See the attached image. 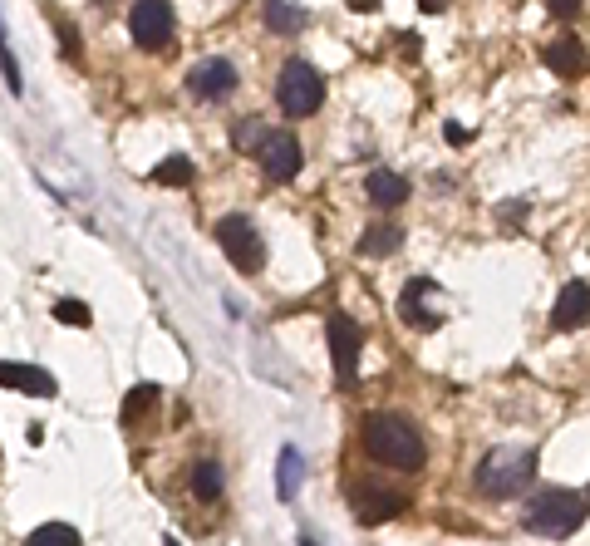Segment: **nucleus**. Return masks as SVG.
<instances>
[{
  "instance_id": "nucleus-8",
  "label": "nucleus",
  "mask_w": 590,
  "mask_h": 546,
  "mask_svg": "<svg viewBox=\"0 0 590 546\" xmlns=\"http://www.w3.org/2000/svg\"><path fill=\"white\" fill-rule=\"evenodd\" d=\"M256 158H261V173L271 182H291L295 173L305 168V148H300V138L286 133V128H281V133H266Z\"/></svg>"
},
{
  "instance_id": "nucleus-18",
  "label": "nucleus",
  "mask_w": 590,
  "mask_h": 546,
  "mask_svg": "<svg viewBox=\"0 0 590 546\" xmlns=\"http://www.w3.org/2000/svg\"><path fill=\"white\" fill-rule=\"evenodd\" d=\"M300 453H295L291 443L281 448V463H276V492H281V502H295V492H300Z\"/></svg>"
},
{
  "instance_id": "nucleus-10",
  "label": "nucleus",
  "mask_w": 590,
  "mask_h": 546,
  "mask_svg": "<svg viewBox=\"0 0 590 546\" xmlns=\"http://www.w3.org/2000/svg\"><path fill=\"white\" fill-rule=\"evenodd\" d=\"M350 502H354V512H359V522H389V517H399V512L409 507V497H404V492H389V487H364V483L350 487Z\"/></svg>"
},
{
  "instance_id": "nucleus-13",
  "label": "nucleus",
  "mask_w": 590,
  "mask_h": 546,
  "mask_svg": "<svg viewBox=\"0 0 590 546\" xmlns=\"http://www.w3.org/2000/svg\"><path fill=\"white\" fill-rule=\"evenodd\" d=\"M586 315H590V286L581 281V276H576V281L561 291L551 325H556V330H581V325H586Z\"/></svg>"
},
{
  "instance_id": "nucleus-5",
  "label": "nucleus",
  "mask_w": 590,
  "mask_h": 546,
  "mask_svg": "<svg viewBox=\"0 0 590 546\" xmlns=\"http://www.w3.org/2000/svg\"><path fill=\"white\" fill-rule=\"evenodd\" d=\"M359 350H364V330L345 310H335L330 315V364H335L340 389H354V379H359Z\"/></svg>"
},
{
  "instance_id": "nucleus-1",
  "label": "nucleus",
  "mask_w": 590,
  "mask_h": 546,
  "mask_svg": "<svg viewBox=\"0 0 590 546\" xmlns=\"http://www.w3.org/2000/svg\"><path fill=\"white\" fill-rule=\"evenodd\" d=\"M359 428H364V453L374 463H384L394 473H418L423 468L428 448H423V433L409 419H399V414H364Z\"/></svg>"
},
{
  "instance_id": "nucleus-14",
  "label": "nucleus",
  "mask_w": 590,
  "mask_h": 546,
  "mask_svg": "<svg viewBox=\"0 0 590 546\" xmlns=\"http://www.w3.org/2000/svg\"><path fill=\"white\" fill-rule=\"evenodd\" d=\"M546 69H551V74H561V79H576V74L586 69V50H581V40H576V35H566V40L546 45Z\"/></svg>"
},
{
  "instance_id": "nucleus-22",
  "label": "nucleus",
  "mask_w": 590,
  "mask_h": 546,
  "mask_svg": "<svg viewBox=\"0 0 590 546\" xmlns=\"http://www.w3.org/2000/svg\"><path fill=\"white\" fill-rule=\"evenodd\" d=\"M153 182H192V163L187 158H163L153 168Z\"/></svg>"
},
{
  "instance_id": "nucleus-29",
  "label": "nucleus",
  "mask_w": 590,
  "mask_h": 546,
  "mask_svg": "<svg viewBox=\"0 0 590 546\" xmlns=\"http://www.w3.org/2000/svg\"><path fill=\"white\" fill-rule=\"evenodd\" d=\"M0 45H5V25H0Z\"/></svg>"
},
{
  "instance_id": "nucleus-11",
  "label": "nucleus",
  "mask_w": 590,
  "mask_h": 546,
  "mask_svg": "<svg viewBox=\"0 0 590 546\" xmlns=\"http://www.w3.org/2000/svg\"><path fill=\"white\" fill-rule=\"evenodd\" d=\"M187 89H192L197 99H227L236 89V64L232 60H202L187 74Z\"/></svg>"
},
{
  "instance_id": "nucleus-28",
  "label": "nucleus",
  "mask_w": 590,
  "mask_h": 546,
  "mask_svg": "<svg viewBox=\"0 0 590 546\" xmlns=\"http://www.w3.org/2000/svg\"><path fill=\"white\" fill-rule=\"evenodd\" d=\"M163 546H182V542H177V537H168V542H163Z\"/></svg>"
},
{
  "instance_id": "nucleus-4",
  "label": "nucleus",
  "mask_w": 590,
  "mask_h": 546,
  "mask_svg": "<svg viewBox=\"0 0 590 546\" xmlns=\"http://www.w3.org/2000/svg\"><path fill=\"white\" fill-rule=\"evenodd\" d=\"M276 99H281V109H286L291 119H305V114H315V109L325 104V79H320L305 60H291L286 69H281Z\"/></svg>"
},
{
  "instance_id": "nucleus-9",
  "label": "nucleus",
  "mask_w": 590,
  "mask_h": 546,
  "mask_svg": "<svg viewBox=\"0 0 590 546\" xmlns=\"http://www.w3.org/2000/svg\"><path fill=\"white\" fill-rule=\"evenodd\" d=\"M128 30H133L138 50H163L173 35V5L168 0H138L128 15Z\"/></svg>"
},
{
  "instance_id": "nucleus-27",
  "label": "nucleus",
  "mask_w": 590,
  "mask_h": 546,
  "mask_svg": "<svg viewBox=\"0 0 590 546\" xmlns=\"http://www.w3.org/2000/svg\"><path fill=\"white\" fill-rule=\"evenodd\" d=\"M350 10H359V15H369V10H379V0H350Z\"/></svg>"
},
{
  "instance_id": "nucleus-26",
  "label": "nucleus",
  "mask_w": 590,
  "mask_h": 546,
  "mask_svg": "<svg viewBox=\"0 0 590 546\" xmlns=\"http://www.w3.org/2000/svg\"><path fill=\"white\" fill-rule=\"evenodd\" d=\"M418 10H428V15H443V10H448V0H418Z\"/></svg>"
},
{
  "instance_id": "nucleus-15",
  "label": "nucleus",
  "mask_w": 590,
  "mask_h": 546,
  "mask_svg": "<svg viewBox=\"0 0 590 546\" xmlns=\"http://www.w3.org/2000/svg\"><path fill=\"white\" fill-rule=\"evenodd\" d=\"M364 192H369V202H374V207H399L413 187L399 178V173H389V168H374V173H369V182H364Z\"/></svg>"
},
{
  "instance_id": "nucleus-25",
  "label": "nucleus",
  "mask_w": 590,
  "mask_h": 546,
  "mask_svg": "<svg viewBox=\"0 0 590 546\" xmlns=\"http://www.w3.org/2000/svg\"><path fill=\"white\" fill-rule=\"evenodd\" d=\"M443 133H448V143H468V128H458V123H448Z\"/></svg>"
},
{
  "instance_id": "nucleus-21",
  "label": "nucleus",
  "mask_w": 590,
  "mask_h": 546,
  "mask_svg": "<svg viewBox=\"0 0 590 546\" xmlns=\"http://www.w3.org/2000/svg\"><path fill=\"white\" fill-rule=\"evenodd\" d=\"M55 320L74 325V330H89V320H94V315H89V305H84V301H69V296H64V301H55Z\"/></svg>"
},
{
  "instance_id": "nucleus-6",
  "label": "nucleus",
  "mask_w": 590,
  "mask_h": 546,
  "mask_svg": "<svg viewBox=\"0 0 590 546\" xmlns=\"http://www.w3.org/2000/svg\"><path fill=\"white\" fill-rule=\"evenodd\" d=\"M217 242H222V251L232 256L236 271H246V276H256L261 271V261H266V246H261V237H256V227L246 222V217H222L217 222Z\"/></svg>"
},
{
  "instance_id": "nucleus-7",
  "label": "nucleus",
  "mask_w": 590,
  "mask_h": 546,
  "mask_svg": "<svg viewBox=\"0 0 590 546\" xmlns=\"http://www.w3.org/2000/svg\"><path fill=\"white\" fill-rule=\"evenodd\" d=\"M443 310H448V296L428 276L409 281L404 296H399V315H404V325H413V330H438L443 325Z\"/></svg>"
},
{
  "instance_id": "nucleus-16",
  "label": "nucleus",
  "mask_w": 590,
  "mask_h": 546,
  "mask_svg": "<svg viewBox=\"0 0 590 546\" xmlns=\"http://www.w3.org/2000/svg\"><path fill=\"white\" fill-rule=\"evenodd\" d=\"M222 463L217 458H202V463H192V497L197 502H217L222 497Z\"/></svg>"
},
{
  "instance_id": "nucleus-19",
  "label": "nucleus",
  "mask_w": 590,
  "mask_h": 546,
  "mask_svg": "<svg viewBox=\"0 0 590 546\" xmlns=\"http://www.w3.org/2000/svg\"><path fill=\"white\" fill-rule=\"evenodd\" d=\"M266 25H271L276 35H295V30L305 25V10L291 5V0H266Z\"/></svg>"
},
{
  "instance_id": "nucleus-20",
  "label": "nucleus",
  "mask_w": 590,
  "mask_h": 546,
  "mask_svg": "<svg viewBox=\"0 0 590 546\" xmlns=\"http://www.w3.org/2000/svg\"><path fill=\"white\" fill-rule=\"evenodd\" d=\"M25 546H79V532L69 527V522H45V527H35Z\"/></svg>"
},
{
  "instance_id": "nucleus-3",
  "label": "nucleus",
  "mask_w": 590,
  "mask_h": 546,
  "mask_svg": "<svg viewBox=\"0 0 590 546\" xmlns=\"http://www.w3.org/2000/svg\"><path fill=\"white\" fill-rule=\"evenodd\" d=\"M586 522V497L571 487H546L527 502V527L541 537H571Z\"/></svg>"
},
{
  "instance_id": "nucleus-24",
  "label": "nucleus",
  "mask_w": 590,
  "mask_h": 546,
  "mask_svg": "<svg viewBox=\"0 0 590 546\" xmlns=\"http://www.w3.org/2000/svg\"><path fill=\"white\" fill-rule=\"evenodd\" d=\"M546 5H551V15H556V20H576L586 0H546Z\"/></svg>"
},
{
  "instance_id": "nucleus-17",
  "label": "nucleus",
  "mask_w": 590,
  "mask_h": 546,
  "mask_svg": "<svg viewBox=\"0 0 590 546\" xmlns=\"http://www.w3.org/2000/svg\"><path fill=\"white\" fill-rule=\"evenodd\" d=\"M399 246H404V232L389 227V222H379V227H369V232L359 237V256H394Z\"/></svg>"
},
{
  "instance_id": "nucleus-23",
  "label": "nucleus",
  "mask_w": 590,
  "mask_h": 546,
  "mask_svg": "<svg viewBox=\"0 0 590 546\" xmlns=\"http://www.w3.org/2000/svg\"><path fill=\"white\" fill-rule=\"evenodd\" d=\"M143 404H153V384H138V389H133V394H128V404H123V414H128V419H133V414H138V409H143Z\"/></svg>"
},
{
  "instance_id": "nucleus-12",
  "label": "nucleus",
  "mask_w": 590,
  "mask_h": 546,
  "mask_svg": "<svg viewBox=\"0 0 590 546\" xmlns=\"http://www.w3.org/2000/svg\"><path fill=\"white\" fill-rule=\"evenodd\" d=\"M0 389H15V394H30V399H50L55 394V379L35 364H15L0 360Z\"/></svg>"
},
{
  "instance_id": "nucleus-2",
  "label": "nucleus",
  "mask_w": 590,
  "mask_h": 546,
  "mask_svg": "<svg viewBox=\"0 0 590 546\" xmlns=\"http://www.w3.org/2000/svg\"><path fill=\"white\" fill-rule=\"evenodd\" d=\"M536 478V453L531 448H492L477 463V487L487 497H522Z\"/></svg>"
}]
</instances>
